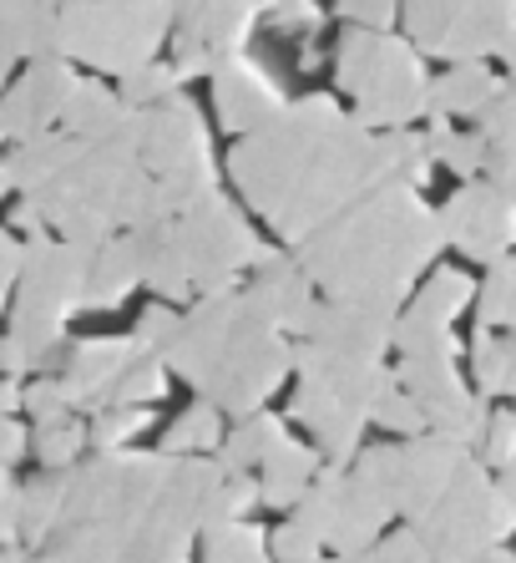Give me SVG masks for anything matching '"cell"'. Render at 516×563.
Returning <instances> with one entry per match:
<instances>
[{
    "mask_svg": "<svg viewBox=\"0 0 516 563\" xmlns=\"http://www.w3.org/2000/svg\"><path fill=\"white\" fill-rule=\"evenodd\" d=\"M228 163L244 203L273 219L289 250L385 178L374 132L339 112L329 97L289 102L273 122L244 132Z\"/></svg>",
    "mask_w": 516,
    "mask_h": 563,
    "instance_id": "obj_1",
    "label": "cell"
},
{
    "mask_svg": "<svg viewBox=\"0 0 516 563\" xmlns=\"http://www.w3.org/2000/svg\"><path fill=\"white\" fill-rule=\"evenodd\" d=\"M446 229L440 213L420 203V188L405 178H380L349 209L299 239L294 260L324 289V300L401 314L405 295L430 269Z\"/></svg>",
    "mask_w": 516,
    "mask_h": 563,
    "instance_id": "obj_2",
    "label": "cell"
},
{
    "mask_svg": "<svg viewBox=\"0 0 516 563\" xmlns=\"http://www.w3.org/2000/svg\"><path fill=\"white\" fill-rule=\"evenodd\" d=\"M355 472L385 493L390 512L420 533L430 559H506L502 538L516 528V508L471 446L426 427L401 446L360 452Z\"/></svg>",
    "mask_w": 516,
    "mask_h": 563,
    "instance_id": "obj_3",
    "label": "cell"
},
{
    "mask_svg": "<svg viewBox=\"0 0 516 563\" xmlns=\"http://www.w3.org/2000/svg\"><path fill=\"white\" fill-rule=\"evenodd\" d=\"M162 361H172L193 380L203 401L248 417L263 411L273 386L289 376L294 341L248 300V289L244 295L223 289V295H198V305L178 320V335Z\"/></svg>",
    "mask_w": 516,
    "mask_h": 563,
    "instance_id": "obj_4",
    "label": "cell"
},
{
    "mask_svg": "<svg viewBox=\"0 0 516 563\" xmlns=\"http://www.w3.org/2000/svg\"><path fill=\"white\" fill-rule=\"evenodd\" d=\"M294 366L304 371V380H299V391H294V421L314 427L319 452L329 462H339V467L355 462L374 396L395 380V371L385 361H360V355L324 351L310 335L294 341Z\"/></svg>",
    "mask_w": 516,
    "mask_h": 563,
    "instance_id": "obj_5",
    "label": "cell"
},
{
    "mask_svg": "<svg viewBox=\"0 0 516 563\" xmlns=\"http://www.w3.org/2000/svg\"><path fill=\"white\" fill-rule=\"evenodd\" d=\"M339 87L355 97V122L360 128H405V122L430 112V81L420 52L411 41L390 36V31L355 26L339 46Z\"/></svg>",
    "mask_w": 516,
    "mask_h": 563,
    "instance_id": "obj_6",
    "label": "cell"
},
{
    "mask_svg": "<svg viewBox=\"0 0 516 563\" xmlns=\"http://www.w3.org/2000/svg\"><path fill=\"white\" fill-rule=\"evenodd\" d=\"M168 229H172V239H178L188 269H193L198 295H223V289H233L248 264H258L269 254V244H258L254 229L238 219V209H233L218 188L207 198H198L193 209L172 213Z\"/></svg>",
    "mask_w": 516,
    "mask_h": 563,
    "instance_id": "obj_7",
    "label": "cell"
},
{
    "mask_svg": "<svg viewBox=\"0 0 516 563\" xmlns=\"http://www.w3.org/2000/svg\"><path fill=\"white\" fill-rule=\"evenodd\" d=\"M401 11L415 46L446 62L496 56L502 36L516 26V0H401Z\"/></svg>",
    "mask_w": 516,
    "mask_h": 563,
    "instance_id": "obj_8",
    "label": "cell"
},
{
    "mask_svg": "<svg viewBox=\"0 0 516 563\" xmlns=\"http://www.w3.org/2000/svg\"><path fill=\"white\" fill-rule=\"evenodd\" d=\"M254 5L258 0H172V26H178L172 71L213 77L223 62H233L254 31Z\"/></svg>",
    "mask_w": 516,
    "mask_h": 563,
    "instance_id": "obj_9",
    "label": "cell"
},
{
    "mask_svg": "<svg viewBox=\"0 0 516 563\" xmlns=\"http://www.w3.org/2000/svg\"><path fill=\"white\" fill-rule=\"evenodd\" d=\"M87 11H97V26L81 36V52L97 66L132 71L153 56L157 36L168 31L172 0H87Z\"/></svg>",
    "mask_w": 516,
    "mask_h": 563,
    "instance_id": "obj_10",
    "label": "cell"
},
{
    "mask_svg": "<svg viewBox=\"0 0 516 563\" xmlns=\"http://www.w3.org/2000/svg\"><path fill=\"white\" fill-rule=\"evenodd\" d=\"M440 229H446V244H456L461 254L496 264L516 244V203L491 178H465L440 209Z\"/></svg>",
    "mask_w": 516,
    "mask_h": 563,
    "instance_id": "obj_11",
    "label": "cell"
},
{
    "mask_svg": "<svg viewBox=\"0 0 516 563\" xmlns=\"http://www.w3.org/2000/svg\"><path fill=\"white\" fill-rule=\"evenodd\" d=\"M385 493L374 483H364L360 472H345L339 477V493H335V508H329V523H324V543L335 559H370L374 549V533L390 523Z\"/></svg>",
    "mask_w": 516,
    "mask_h": 563,
    "instance_id": "obj_12",
    "label": "cell"
},
{
    "mask_svg": "<svg viewBox=\"0 0 516 563\" xmlns=\"http://www.w3.org/2000/svg\"><path fill=\"white\" fill-rule=\"evenodd\" d=\"M137 157L147 163V173H172L188 168V163H203L207 157V132L198 122L193 102H182L178 92L162 97V107H153L143 118V137H137Z\"/></svg>",
    "mask_w": 516,
    "mask_h": 563,
    "instance_id": "obj_13",
    "label": "cell"
},
{
    "mask_svg": "<svg viewBox=\"0 0 516 563\" xmlns=\"http://www.w3.org/2000/svg\"><path fill=\"white\" fill-rule=\"evenodd\" d=\"M213 107H218L223 128L244 137V132L279 118V112H284V97H279V87H273L258 66H248L244 56H233V62H223L218 71H213Z\"/></svg>",
    "mask_w": 516,
    "mask_h": 563,
    "instance_id": "obj_14",
    "label": "cell"
},
{
    "mask_svg": "<svg viewBox=\"0 0 516 563\" xmlns=\"http://www.w3.org/2000/svg\"><path fill=\"white\" fill-rule=\"evenodd\" d=\"M248 300L269 314L279 330H299L304 335V325L314 314V279L304 275L299 260H284V254L269 250L258 260V279L248 285Z\"/></svg>",
    "mask_w": 516,
    "mask_h": 563,
    "instance_id": "obj_15",
    "label": "cell"
},
{
    "mask_svg": "<svg viewBox=\"0 0 516 563\" xmlns=\"http://www.w3.org/2000/svg\"><path fill=\"white\" fill-rule=\"evenodd\" d=\"M258 472H263L258 498L273 503V508H294V503L310 493L314 472H319V452H314V446H304V442L279 437V442L269 446V457L258 462Z\"/></svg>",
    "mask_w": 516,
    "mask_h": 563,
    "instance_id": "obj_16",
    "label": "cell"
},
{
    "mask_svg": "<svg viewBox=\"0 0 516 563\" xmlns=\"http://www.w3.org/2000/svg\"><path fill=\"white\" fill-rule=\"evenodd\" d=\"M502 87L506 81L486 62H456L440 81H430V112H440V118H476Z\"/></svg>",
    "mask_w": 516,
    "mask_h": 563,
    "instance_id": "obj_17",
    "label": "cell"
},
{
    "mask_svg": "<svg viewBox=\"0 0 516 563\" xmlns=\"http://www.w3.org/2000/svg\"><path fill=\"white\" fill-rule=\"evenodd\" d=\"M401 376V386L420 401V407H440V401H451L456 391H465L461 371L451 366V355H405V366L395 371Z\"/></svg>",
    "mask_w": 516,
    "mask_h": 563,
    "instance_id": "obj_18",
    "label": "cell"
},
{
    "mask_svg": "<svg viewBox=\"0 0 516 563\" xmlns=\"http://www.w3.org/2000/svg\"><path fill=\"white\" fill-rule=\"evenodd\" d=\"M279 437H284V421L269 417V411H248V417H238V432L228 437V446H218V462L228 472H248L269 457V446Z\"/></svg>",
    "mask_w": 516,
    "mask_h": 563,
    "instance_id": "obj_19",
    "label": "cell"
},
{
    "mask_svg": "<svg viewBox=\"0 0 516 563\" xmlns=\"http://www.w3.org/2000/svg\"><path fill=\"white\" fill-rule=\"evenodd\" d=\"M430 157H440L456 178H476L481 163H486V137L481 132H451V118L430 112Z\"/></svg>",
    "mask_w": 516,
    "mask_h": 563,
    "instance_id": "obj_20",
    "label": "cell"
},
{
    "mask_svg": "<svg viewBox=\"0 0 516 563\" xmlns=\"http://www.w3.org/2000/svg\"><path fill=\"white\" fill-rule=\"evenodd\" d=\"M374 157H380V173L385 178H405V184H426L430 173V143L426 137H415L411 128H395L385 137H374Z\"/></svg>",
    "mask_w": 516,
    "mask_h": 563,
    "instance_id": "obj_21",
    "label": "cell"
},
{
    "mask_svg": "<svg viewBox=\"0 0 516 563\" xmlns=\"http://www.w3.org/2000/svg\"><path fill=\"white\" fill-rule=\"evenodd\" d=\"M395 351L401 355H451L456 361V335H451V320H436V314L426 310H405L395 314Z\"/></svg>",
    "mask_w": 516,
    "mask_h": 563,
    "instance_id": "obj_22",
    "label": "cell"
},
{
    "mask_svg": "<svg viewBox=\"0 0 516 563\" xmlns=\"http://www.w3.org/2000/svg\"><path fill=\"white\" fill-rule=\"evenodd\" d=\"M203 559H233V563L269 559V538H263V528L244 523V518H223V523L203 528Z\"/></svg>",
    "mask_w": 516,
    "mask_h": 563,
    "instance_id": "obj_23",
    "label": "cell"
},
{
    "mask_svg": "<svg viewBox=\"0 0 516 563\" xmlns=\"http://www.w3.org/2000/svg\"><path fill=\"white\" fill-rule=\"evenodd\" d=\"M476 314L486 330H512L516 335V254L491 264L486 285H481V300H476Z\"/></svg>",
    "mask_w": 516,
    "mask_h": 563,
    "instance_id": "obj_24",
    "label": "cell"
},
{
    "mask_svg": "<svg viewBox=\"0 0 516 563\" xmlns=\"http://www.w3.org/2000/svg\"><path fill=\"white\" fill-rule=\"evenodd\" d=\"M132 279H143V254H137V234L116 239L112 250L102 254V275L91 289V305H116L132 289Z\"/></svg>",
    "mask_w": 516,
    "mask_h": 563,
    "instance_id": "obj_25",
    "label": "cell"
},
{
    "mask_svg": "<svg viewBox=\"0 0 516 563\" xmlns=\"http://www.w3.org/2000/svg\"><path fill=\"white\" fill-rule=\"evenodd\" d=\"M370 421H374V427H385V432H395V437H415V432H426V427H430L426 407H420V401H415V396L405 391L401 376H395V380L385 386V391L374 396Z\"/></svg>",
    "mask_w": 516,
    "mask_h": 563,
    "instance_id": "obj_26",
    "label": "cell"
},
{
    "mask_svg": "<svg viewBox=\"0 0 516 563\" xmlns=\"http://www.w3.org/2000/svg\"><path fill=\"white\" fill-rule=\"evenodd\" d=\"M132 341H97L81 351V376H77V391H102L112 380H122V371L132 366Z\"/></svg>",
    "mask_w": 516,
    "mask_h": 563,
    "instance_id": "obj_27",
    "label": "cell"
},
{
    "mask_svg": "<svg viewBox=\"0 0 516 563\" xmlns=\"http://www.w3.org/2000/svg\"><path fill=\"white\" fill-rule=\"evenodd\" d=\"M471 300H476V285H471L461 269H436V279L415 295V310L436 314V320H456Z\"/></svg>",
    "mask_w": 516,
    "mask_h": 563,
    "instance_id": "obj_28",
    "label": "cell"
},
{
    "mask_svg": "<svg viewBox=\"0 0 516 563\" xmlns=\"http://www.w3.org/2000/svg\"><path fill=\"white\" fill-rule=\"evenodd\" d=\"M168 452H178V457H193V452H207V446H218V407L213 401H203V407L182 411L178 421H172L168 432Z\"/></svg>",
    "mask_w": 516,
    "mask_h": 563,
    "instance_id": "obj_29",
    "label": "cell"
},
{
    "mask_svg": "<svg viewBox=\"0 0 516 563\" xmlns=\"http://www.w3.org/2000/svg\"><path fill=\"white\" fill-rule=\"evenodd\" d=\"M476 386L481 396H502L512 386V345L496 341L486 325L476 335Z\"/></svg>",
    "mask_w": 516,
    "mask_h": 563,
    "instance_id": "obj_30",
    "label": "cell"
},
{
    "mask_svg": "<svg viewBox=\"0 0 516 563\" xmlns=\"http://www.w3.org/2000/svg\"><path fill=\"white\" fill-rule=\"evenodd\" d=\"M162 386H168V376H162V355L143 351L127 371H122V380H116L112 396H116V401H157V396H162Z\"/></svg>",
    "mask_w": 516,
    "mask_h": 563,
    "instance_id": "obj_31",
    "label": "cell"
},
{
    "mask_svg": "<svg viewBox=\"0 0 516 563\" xmlns=\"http://www.w3.org/2000/svg\"><path fill=\"white\" fill-rule=\"evenodd\" d=\"M476 132L491 147H516V97H512V87H502V92L476 112Z\"/></svg>",
    "mask_w": 516,
    "mask_h": 563,
    "instance_id": "obj_32",
    "label": "cell"
},
{
    "mask_svg": "<svg viewBox=\"0 0 516 563\" xmlns=\"http://www.w3.org/2000/svg\"><path fill=\"white\" fill-rule=\"evenodd\" d=\"M178 71H172V66H132L127 71V81H122V97H127V102H162V97H172L178 92Z\"/></svg>",
    "mask_w": 516,
    "mask_h": 563,
    "instance_id": "obj_33",
    "label": "cell"
},
{
    "mask_svg": "<svg viewBox=\"0 0 516 563\" xmlns=\"http://www.w3.org/2000/svg\"><path fill=\"white\" fill-rule=\"evenodd\" d=\"M269 553H273V559H319V553H324V538H319V528H310L294 512L284 528H273Z\"/></svg>",
    "mask_w": 516,
    "mask_h": 563,
    "instance_id": "obj_34",
    "label": "cell"
},
{
    "mask_svg": "<svg viewBox=\"0 0 516 563\" xmlns=\"http://www.w3.org/2000/svg\"><path fill=\"white\" fill-rule=\"evenodd\" d=\"M512 457H516V411H491L486 437H481V462L506 467Z\"/></svg>",
    "mask_w": 516,
    "mask_h": 563,
    "instance_id": "obj_35",
    "label": "cell"
},
{
    "mask_svg": "<svg viewBox=\"0 0 516 563\" xmlns=\"http://www.w3.org/2000/svg\"><path fill=\"white\" fill-rule=\"evenodd\" d=\"M339 15L364 31H390L401 15V0H339Z\"/></svg>",
    "mask_w": 516,
    "mask_h": 563,
    "instance_id": "obj_36",
    "label": "cell"
},
{
    "mask_svg": "<svg viewBox=\"0 0 516 563\" xmlns=\"http://www.w3.org/2000/svg\"><path fill=\"white\" fill-rule=\"evenodd\" d=\"M178 320H182V314H172V310H147L143 314V330H137V345L162 355L172 345V335H178Z\"/></svg>",
    "mask_w": 516,
    "mask_h": 563,
    "instance_id": "obj_37",
    "label": "cell"
},
{
    "mask_svg": "<svg viewBox=\"0 0 516 563\" xmlns=\"http://www.w3.org/2000/svg\"><path fill=\"white\" fill-rule=\"evenodd\" d=\"M481 178L502 188L506 198L516 203V147H491L486 143V163H481Z\"/></svg>",
    "mask_w": 516,
    "mask_h": 563,
    "instance_id": "obj_38",
    "label": "cell"
},
{
    "mask_svg": "<svg viewBox=\"0 0 516 563\" xmlns=\"http://www.w3.org/2000/svg\"><path fill=\"white\" fill-rule=\"evenodd\" d=\"M273 26L279 31H319V5H314V0H279V5H273Z\"/></svg>",
    "mask_w": 516,
    "mask_h": 563,
    "instance_id": "obj_39",
    "label": "cell"
},
{
    "mask_svg": "<svg viewBox=\"0 0 516 563\" xmlns=\"http://www.w3.org/2000/svg\"><path fill=\"white\" fill-rule=\"evenodd\" d=\"M147 427V411H112V417H102V427H97V442L112 452V446H122L132 432H143Z\"/></svg>",
    "mask_w": 516,
    "mask_h": 563,
    "instance_id": "obj_40",
    "label": "cell"
},
{
    "mask_svg": "<svg viewBox=\"0 0 516 563\" xmlns=\"http://www.w3.org/2000/svg\"><path fill=\"white\" fill-rule=\"evenodd\" d=\"M370 559H430L426 543H420V533L415 528H395V538L390 543H374Z\"/></svg>",
    "mask_w": 516,
    "mask_h": 563,
    "instance_id": "obj_41",
    "label": "cell"
},
{
    "mask_svg": "<svg viewBox=\"0 0 516 563\" xmlns=\"http://www.w3.org/2000/svg\"><path fill=\"white\" fill-rule=\"evenodd\" d=\"M496 487H502V498L516 508V457L506 462V467H496Z\"/></svg>",
    "mask_w": 516,
    "mask_h": 563,
    "instance_id": "obj_42",
    "label": "cell"
},
{
    "mask_svg": "<svg viewBox=\"0 0 516 563\" xmlns=\"http://www.w3.org/2000/svg\"><path fill=\"white\" fill-rule=\"evenodd\" d=\"M496 56H502V66H506V71H512V77H516V26L502 36V46H496Z\"/></svg>",
    "mask_w": 516,
    "mask_h": 563,
    "instance_id": "obj_43",
    "label": "cell"
},
{
    "mask_svg": "<svg viewBox=\"0 0 516 563\" xmlns=\"http://www.w3.org/2000/svg\"><path fill=\"white\" fill-rule=\"evenodd\" d=\"M506 345H512V386H506V396H516V335Z\"/></svg>",
    "mask_w": 516,
    "mask_h": 563,
    "instance_id": "obj_44",
    "label": "cell"
},
{
    "mask_svg": "<svg viewBox=\"0 0 516 563\" xmlns=\"http://www.w3.org/2000/svg\"><path fill=\"white\" fill-rule=\"evenodd\" d=\"M269 5H279V0H269Z\"/></svg>",
    "mask_w": 516,
    "mask_h": 563,
    "instance_id": "obj_45",
    "label": "cell"
}]
</instances>
